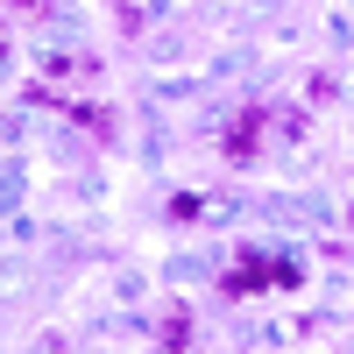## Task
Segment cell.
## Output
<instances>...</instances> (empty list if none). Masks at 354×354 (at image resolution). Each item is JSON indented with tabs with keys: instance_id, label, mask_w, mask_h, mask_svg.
<instances>
[{
	"instance_id": "obj_2",
	"label": "cell",
	"mask_w": 354,
	"mask_h": 354,
	"mask_svg": "<svg viewBox=\"0 0 354 354\" xmlns=\"http://www.w3.org/2000/svg\"><path fill=\"white\" fill-rule=\"evenodd\" d=\"M262 121H270V106H241V121L227 128V163H255V142H262Z\"/></svg>"
},
{
	"instance_id": "obj_3",
	"label": "cell",
	"mask_w": 354,
	"mask_h": 354,
	"mask_svg": "<svg viewBox=\"0 0 354 354\" xmlns=\"http://www.w3.org/2000/svg\"><path fill=\"white\" fill-rule=\"evenodd\" d=\"M156 340L163 347H192V312H170L163 326H156Z\"/></svg>"
},
{
	"instance_id": "obj_5",
	"label": "cell",
	"mask_w": 354,
	"mask_h": 354,
	"mask_svg": "<svg viewBox=\"0 0 354 354\" xmlns=\"http://www.w3.org/2000/svg\"><path fill=\"white\" fill-rule=\"evenodd\" d=\"M0 57H8V36H0Z\"/></svg>"
},
{
	"instance_id": "obj_4",
	"label": "cell",
	"mask_w": 354,
	"mask_h": 354,
	"mask_svg": "<svg viewBox=\"0 0 354 354\" xmlns=\"http://www.w3.org/2000/svg\"><path fill=\"white\" fill-rule=\"evenodd\" d=\"M198 213H205V205H198L192 192H177V198H170V220H198Z\"/></svg>"
},
{
	"instance_id": "obj_1",
	"label": "cell",
	"mask_w": 354,
	"mask_h": 354,
	"mask_svg": "<svg viewBox=\"0 0 354 354\" xmlns=\"http://www.w3.org/2000/svg\"><path fill=\"white\" fill-rule=\"evenodd\" d=\"M298 283V262H283V255H241L234 270L220 277L227 298H255V290H290Z\"/></svg>"
}]
</instances>
